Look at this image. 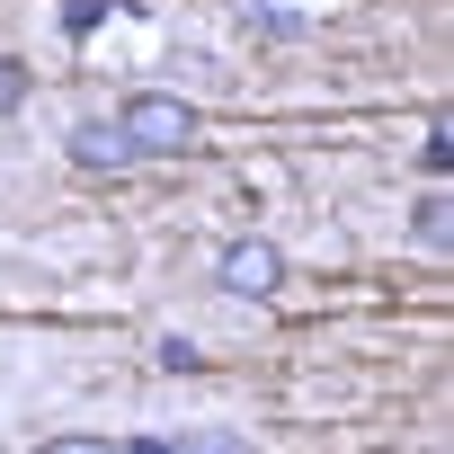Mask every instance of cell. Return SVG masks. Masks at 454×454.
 I'll list each match as a JSON object with an SVG mask.
<instances>
[{
  "label": "cell",
  "mask_w": 454,
  "mask_h": 454,
  "mask_svg": "<svg viewBox=\"0 0 454 454\" xmlns=\"http://www.w3.org/2000/svg\"><path fill=\"white\" fill-rule=\"evenodd\" d=\"M72 160L81 169H125V134L107 116H90V125H72Z\"/></svg>",
  "instance_id": "3"
},
{
  "label": "cell",
  "mask_w": 454,
  "mask_h": 454,
  "mask_svg": "<svg viewBox=\"0 0 454 454\" xmlns=\"http://www.w3.org/2000/svg\"><path fill=\"white\" fill-rule=\"evenodd\" d=\"M45 454H116L107 436H45Z\"/></svg>",
  "instance_id": "10"
},
{
  "label": "cell",
  "mask_w": 454,
  "mask_h": 454,
  "mask_svg": "<svg viewBox=\"0 0 454 454\" xmlns=\"http://www.w3.org/2000/svg\"><path fill=\"white\" fill-rule=\"evenodd\" d=\"M214 277H223V294H241V303H268V294L286 286V250H277V241H259V232H241V241H223Z\"/></svg>",
  "instance_id": "2"
},
{
  "label": "cell",
  "mask_w": 454,
  "mask_h": 454,
  "mask_svg": "<svg viewBox=\"0 0 454 454\" xmlns=\"http://www.w3.org/2000/svg\"><path fill=\"white\" fill-rule=\"evenodd\" d=\"M116 134H125V160H187L196 152V107L169 98V90H134Z\"/></svg>",
  "instance_id": "1"
},
{
  "label": "cell",
  "mask_w": 454,
  "mask_h": 454,
  "mask_svg": "<svg viewBox=\"0 0 454 454\" xmlns=\"http://www.w3.org/2000/svg\"><path fill=\"white\" fill-rule=\"evenodd\" d=\"M134 454H169V436H143V445H134Z\"/></svg>",
  "instance_id": "11"
},
{
  "label": "cell",
  "mask_w": 454,
  "mask_h": 454,
  "mask_svg": "<svg viewBox=\"0 0 454 454\" xmlns=\"http://www.w3.org/2000/svg\"><path fill=\"white\" fill-rule=\"evenodd\" d=\"M445 223H454V205L427 187V196H419V241H427V250H445Z\"/></svg>",
  "instance_id": "6"
},
{
  "label": "cell",
  "mask_w": 454,
  "mask_h": 454,
  "mask_svg": "<svg viewBox=\"0 0 454 454\" xmlns=\"http://www.w3.org/2000/svg\"><path fill=\"white\" fill-rule=\"evenodd\" d=\"M419 160H427V178H445V169H454V134H445V125H427V143H419Z\"/></svg>",
  "instance_id": "7"
},
{
  "label": "cell",
  "mask_w": 454,
  "mask_h": 454,
  "mask_svg": "<svg viewBox=\"0 0 454 454\" xmlns=\"http://www.w3.org/2000/svg\"><path fill=\"white\" fill-rule=\"evenodd\" d=\"M107 10H116V0H72V10H63V27H72V36H90Z\"/></svg>",
  "instance_id": "8"
},
{
  "label": "cell",
  "mask_w": 454,
  "mask_h": 454,
  "mask_svg": "<svg viewBox=\"0 0 454 454\" xmlns=\"http://www.w3.org/2000/svg\"><path fill=\"white\" fill-rule=\"evenodd\" d=\"M160 365H169V374H196L205 356H196V339H160Z\"/></svg>",
  "instance_id": "9"
},
{
  "label": "cell",
  "mask_w": 454,
  "mask_h": 454,
  "mask_svg": "<svg viewBox=\"0 0 454 454\" xmlns=\"http://www.w3.org/2000/svg\"><path fill=\"white\" fill-rule=\"evenodd\" d=\"M169 454H259L250 436H232V427H196L187 445H169Z\"/></svg>",
  "instance_id": "4"
},
{
  "label": "cell",
  "mask_w": 454,
  "mask_h": 454,
  "mask_svg": "<svg viewBox=\"0 0 454 454\" xmlns=\"http://www.w3.org/2000/svg\"><path fill=\"white\" fill-rule=\"evenodd\" d=\"M27 90H36V81H27V63H19V54H0V116H19V107H27Z\"/></svg>",
  "instance_id": "5"
}]
</instances>
